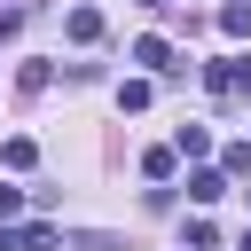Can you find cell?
I'll use <instances>...</instances> for the list:
<instances>
[{
    "instance_id": "cell-1",
    "label": "cell",
    "mask_w": 251,
    "mask_h": 251,
    "mask_svg": "<svg viewBox=\"0 0 251 251\" xmlns=\"http://www.w3.org/2000/svg\"><path fill=\"white\" fill-rule=\"evenodd\" d=\"M204 86H212V94H251V55H235V63H204Z\"/></svg>"
},
{
    "instance_id": "cell-2",
    "label": "cell",
    "mask_w": 251,
    "mask_h": 251,
    "mask_svg": "<svg viewBox=\"0 0 251 251\" xmlns=\"http://www.w3.org/2000/svg\"><path fill=\"white\" fill-rule=\"evenodd\" d=\"M133 63H141V71H180V63H173V47H165L157 31H149V39H133Z\"/></svg>"
},
{
    "instance_id": "cell-3",
    "label": "cell",
    "mask_w": 251,
    "mask_h": 251,
    "mask_svg": "<svg viewBox=\"0 0 251 251\" xmlns=\"http://www.w3.org/2000/svg\"><path fill=\"white\" fill-rule=\"evenodd\" d=\"M188 196H196V204H220V196H227V173H212V165L188 173Z\"/></svg>"
},
{
    "instance_id": "cell-4",
    "label": "cell",
    "mask_w": 251,
    "mask_h": 251,
    "mask_svg": "<svg viewBox=\"0 0 251 251\" xmlns=\"http://www.w3.org/2000/svg\"><path fill=\"white\" fill-rule=\"evenodd\" d=\"M220 31L243 39V31H251V0H227V8H220Z\"/></svg>"
},
{
    "instance_id": "cell-5",
    "label": "cell",
    "mask_w": 251,
    "mask_h": 251,
    "mask_svg": "<svg viewBox=\"0 0 251 251\" xmlns=\"http://www.w3.org/2000/svg\"><path fill=\"white\" fill-rule=\"evenodd\" d=\"M71 39L94 47V39H102V16H94V8H71Z\"/></svg>"
},
{
    "instance_id": "cell-6",
    "label": "cell",
    "mask_w": 251,
    "mask_h": 251,
    "mask_svg": "<svg viewBox=\"0 0 251 251\" xmlns=\"http://www.w3.org/2000/svg\"><path fill=\"white\" fill-rule=\"evenodd\" d=\"M220 173H227V180H251V141H227V157H220Z\"/></svg>"
},
{
    "instance_id": "cell-7",
    "label": "cell",
    "mask_w": 251,
    "mask_h": 251,
    "mask_svg": "<svg viewBox=\"0 0 251 251\" xmlns=\"http://www.w3.org/2000/svg\"><path fill=\"white\" fill-rule=\"evenodd\" d=\"M16 251H55V227H47V220H31V227L16 235Z\"/></svg>"
},
{
    "instance_id": "cell-8",
    "label": "cell",
    "mask_w": 251,
    "mask_h": 251,
    "mask_svg": "<svg viewBox=\"0 0 251 251\" xmlns=\"http://www.w3.org/2000/svg\"><path fill=\"white\" fill-rule=\"evenodd\" d=\"M173 149H180V157H204V149H212V133H204V126H180V141H173Z\"/></svg>"
},
{
    "instance_id": "cell-9",
    "label": "cell",
    "mask_w": 251,
    "mask_h": 251,
    "mask_svg": "<svg viewBox=\"0 0 251 251\" xmlns=\"http://www.w3.org/2000/svg\"><path fill=\"white\" fill-rule=\"evenodd\" d=\"M31 157H39V149H31V141H24V133H16V141H0V165H16V173H24V165H31Z\"/></svg>"
},
{
    "instance_id": "cell-10",
    "label": "cell",
    "mask_w": 251,
    "mask_h": 251,
    "mask_svg": "<svg viewBox=\"0 0 251 251\" xmlns=\"http://www.w3.org/2000/svg\"><path fill=\"white\" fill-rule=\"evenodd\" d=\"M173 165H180V149H149V157H141V173H149V180H165Z\"/></svg>"
},
{
    "instance_id": "cell-11",
    "label": "cell",
    "mask_w": 251,
    "mask_h": 251,
    "mask_svg": "<svg viewBox=\"0 0 251 251\" xmlns=\"http://www.w3.org/2000/svg\"><path fill=\"white\" fill-rule=\"evenodd\" d=\"M8 212H24V188H0V220H8Z\"/></svg>"
},
{
    "instance_id": "cell-12",
    "label": "cell",
    "mask_w": 251,
    "mask_h": 251,
    "mask_svg": "<svg viewBox=\"0 0 251 251\" xmlns=\"http://www.w3.org/2000/svg\"><path fill=\"white\" fill-rule=\"evenodd\" d=\"M235 251H251V227H243V243H235Z\"/></svg>"
},
{
    "instance_id": "cell-13",
    "label": "cell",
    "mask_w": 251,
    "mask_h": 251,
    "mask_svg": "<svg viewBox=\"0 0 251 251\" xmlns=\"http://www.w3.org/2000/svg\"><path fill=\"white\" fill-rule=\"evenodd\" d=\"M141 8H165V0H141Z\"/></svg>"
}]
</instances>
